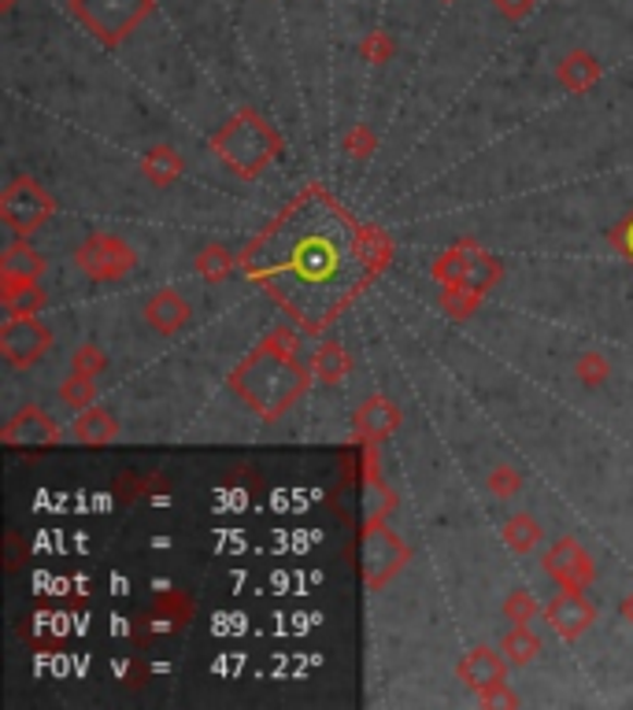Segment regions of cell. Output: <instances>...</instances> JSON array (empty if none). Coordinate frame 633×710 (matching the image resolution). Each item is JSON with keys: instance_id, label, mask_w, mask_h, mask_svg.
Wrapping results in <instances>:
<instances>
[{"instance_id": "obj_1", "label": "cell", "mask_w": 633, "mask_h": 710, "mask_svg": "<svg viewBox=\"0 0 633 710\" xmlns=\"http://www.w3.org/2000/svg\"><path fill=\"white\" fill-rule=\"evenodd\" d=\"M360 227L326 185L308 182L241 248V274L304 333H322L375 282Z\"/></svg>"}, {"instance_id": "obj_2", "label": "cell", "mask_w": 633, "mask_h": 710, "mask_svg": "<svg viewBox=\"0 0 633 710\" xmlns=\"http://www.w3.org/2000/svg\"><path fill=\"white\" fill-rule=\"evenodd\" d=\"M315 374L301 363V338L293 326H275L245 359L230 370V392L264 423H278L282 415L301 404L312 389Z\"/></svg>"}, {"instance_id": "obj_3", "label": "cell", "mask_w": 633, "mask_h": 710, "mask_svg": "<svg viewBox=\"0 0 633 710\" xmlns=\"http://www.w3.org/2000/svg\"><path fill=\"white\" fill-rule=\"evenodd\" d=\"M208 148L230 174H238L241 182H256V178L267 174V167L282 160L285 142L256 108H238L208 137Z\"/></svg>"}, {"instance_id": "obj_4", "label": "cell", "mask_w": 633, "mask_h": 710, "mask_svg": "<svg viewBox=\"0 0 633 710\" xmlns=\"http://www.w3.org/2000/svg\"><path fill=\"white\" fill-rule=\"evenodd\" d=\"M68 12L105 49H119L156 12V0H68Z\"/></svg>"}, {"instance_id": "obj_5", "label": "cell", "mask_w": 633, "mask_h": 710, "mask_svg": "<svg viewBox=\"0 0 633 710\" xmlns=\"http://www.w3.org/2000/svg\"><path fill=\"white\" fill-rule=\"evenodd\" d=\"M407 563H412V548L386 522L360 529V577L367 592H381L389 582H397Z\"/></svg>"}, {"instance_id": "obj_6", "label": "cell", "mask_w": 633, "mask_h": 710, "mask_svg": "<svg viewBox=\"0 0 633 710\" xmlns=\"http://www.w3.org/2000/svg\"><path fill=\"white\" fill-rule=\"evenodd\" d=\"M56 211V196L45 189L34 178H15L4 185L0 193V222L15 233V237H31L52 219Z\"/></svg>"}, {"instance_id": "obj_7", "label": "cell", "mask_w": 633, "mask_h": 710, "mask_svg": "<svg viewBox=\"0 0 633 710\" xmlns=\"http://www.w3.org/2000/svg\"><path fill=\"white\" fill-rule=\"evenodd\" d=\"M74 267L89 278V282H119V278L137 270V252L130 241L115 233H89L78 248H74Z\"/></svg>"}, {"instance_id": "obj_8", "label": "cell", "mask_w": 633, "mask_h": 710, "mask_svg": "<svg viewBox=\"0 0 633 710\" xmlns=\"http://www.w3.org/2000/svg\"><path fill=\"white\" fill-rule=\"evenodd\" d=\"M193 614H197V603H193V596L185 592V588H163L160 596H156L153 603H148V611L142 619L134 622V644L137 648H145V644H153L160 633H182L185 625L193 622Z\"/></svg>"}, {"instance_id": "obj_9", "label": "cell", "mask_w": 633, "mask_h": 710, "mask_svg": "<svg viewBox=\"0 0 633 710\" xmlns=\"http://www.w3.org/2000/svg\"><path fill=\"white\" fill-rule=\"evenodd\" d=\"M52 348V330L37 315L31 319H8L0 326V359L15 370H26L41 363Z\"/></svg>"}, {"instance_id": "obj_10", "label": "cell", "mask_w": 633, "mask_h": 710, "mask_svg": "<svg viewBox=\"0 0 633 710\" xmlns=\"http://www.w3.org/2000/svg\"><path fill=\"white\" fill-rule=\"evenodd\" d=\"M541 566H545V574L556 582V588H571V592H585V588L597 582V563H593V555L574 537L552 540V548L545 551Z\"/></svg>"}, {"instance_id": "obj_11", "label": "cell", "mask_w": 633, "mask_h": 710, "mask_svg": "<svg viewBox=\"0 0 633 710\" xmlns=\"http://www.w3.org/2000/svg\"><path fill=\"white\" fill-rule=\"evenodd\" d=\"M0 441H4V448H15V452H31V448L34 452H49V448H60L63 429L56 426L49 411L31 404L8 418L4 429H0Z\"/></svg>"}, {"instance_id": "obj_12", "label": "cell", "mask_w": 633, "mask_h": 710, "mask_svg": "<svg viewBox=\"0 0 633 710\" xmlns=\"http://www.w3.org/2000/svg\"><path fill=\"white\" fill-rule=\"evenodd\" d=\"M363 448V463L356 470L360 478V529L363 526H375V522H386L389 515L397 511V492L389 489L386 478H381V466H378V444H360Z\"/></svg>"}, {"instance_id": "obj_13", "label": "cell", "mask_w": 633, "mask_h": 710, "mask_svg": "<svg viewBox=\"0 0 633 710\" xmlns=\"http://www.w3.org/2000/svg\"><path fill=\"white\" fill-rule=\"evenodd\" d=\"M545 622L552 625V633L560 640H579L582 633L593 629V622H597V607L585 600V592H571V588H560V592L552 596V600L545 603Z\"/></svg>"}, {"instance_id": "obj_14", "label": "cell", "mask_w": 633, "mask_h": 710, "mask_svg": "<svg viewBox=\"0 0 633 710\" xmlns=\"http://www.w3.org/2000/svg\"><path fill=\"white\" fill-rule=\"evenodd\" d=\"M404 426V411L397 407V400H389L386 392L363 400V407L352 415V433L360 444H386L397 429Z\"/></svg>"}, {"instance_id": "obj_15", "label": "cell", "mask_w": 633, "mask_h": 710, "mask_svg": "<svg viewBox=\"0 0 633 710\" xmlns=\"http://www.w3.org/2000/svg\"><path fill=\"white\" fill-rule=\"evenodd\" d=\"M508 666L511 662L504 659V651H492V648H486V644H478V648H471L467 656L460 659L455 677H460L463 688H471L474 696H482V693H489V688L504 685Z\"/></svg>"}, {"instance_id": "obj_16", "label": "cell", "mask_w": 633, "mask_h": 710, "mask_svg": "<svg viewBox=\"0 0 633 710\" xmlns=\"http://www.w3.org/2000/svg\"><path fill=\"white\" fill-rule=\"evenodd\" d=\"M49 270L41 252L31 248V241L19 237L4 248L0 256V293H15V289H31L41 282V274Z\"/></svg>"}, {"instance_id": "obj_17", "label": "cell", "mask_w": 633, "mask_h": 710, "mask_svg": "<svg viewBox=\"0 0 633 710\" xmlns=\"http://www.w3.org/2000/svg\"><path fill=\"white\" fill-rule=\"evenodd\" d=\"M145 322H148V330H156V333H163V338H174L179 330H185L193 319V307L190 301L179 293V289H156L153 296L145 301Z\"/></svg>"}, {"instance_id": "obj_18", "label": "cell", "mask_w": 633, "mask_h": 710, "mask_svg": "<svg viewBox=\"0 0 633 710\" xmlns=\"http://www.w3.org/2000/svg\"><path fill=\"white\" fill-rule=\"evenodd\" d=\"M600 60L589 49H571L556 63V78L567 93H589L600 82Z\"/></svg>"}, {"instance_id": "obj_19", "label": "cell", "mask_w": 633, "mask_h": 710, "mask_svg": "<svg viewBox=\"0 0 633 710\" xmlns=\"http://www.w3.org/2000/svg\"><path fill=\"white\" fill-rule=\"evenodd\" d=\"M63 619L52 611V607H37L31 619H23L19 625V640L31 644L34 651H56L63 648Z\"/></svg>"}, {"instance_id": "obj_20", "label": "cell", "mask_w": 633, "mask_h": 710, "mask_svg": "<svg viewBox=\"0 0 633 710\" xmlns=\"http://www.w3.org/2000/svg\"><path fill=\"white\" fill-rule=\"evenodd\" d=\"M119 437V423L111 418L108 407L93 404L86 411H78V418H74V441L82 448H105Z\"/></svg>"}, {"instance_id": "obj_21", "label": "cell", "mask_w": 633, "mask_h": 710, "mask_svg": "<svg viewBox=\"0 0 633 710\" xmlns=\"http://www.w3.org/2000/svg\"><path fill=\"white\" fill-rule=\"evenodd\" d=\"M182 171H185V160L179 148H171V145H153L142 156V174L156 185V189H171L182 178Z\"/></svg>"}, {"instance_id": "obj_22", "label": "cell", "mask_w": 633, "mask_h": 710, "mask_svg": "<svg viewBox=\"0 0 633 710\" xmlns=\"http://www.w3.org/2000/svg\"><path fill=\"white\" fill-rule=\"evenodd\" d=\"M308 367L315 374V381H322V385H341L352 370V355L344 352L338 341H319L312 352V359H308Z\"/></svg>"}, {"instance_id": "obj_23", "label": "cell", "mask_w": 633, "mask_h": 710, "mask_svg": "<svg viewBox=\"0 0 633 710\" xmlns=\"http://www.w3.org/2000/svg\"><path fill=\"white\" fill-rule=\"evenodd\" d=\"M474 248H478V241H471V237H460L452 248H445L441 256L434 259V282L437 285H460L463 278H467Z\"/></svg>"}, {"instance_id": "obj_24", "label": "cell", "mask_w": 633, "mask_h": 710, "mask_svg": "<svg viewBox=\"0 0 633 710\" xmlns=\"http://www.w3.org/2000/svg\"><path fill=\"white\" fill-rule=\"evenodd\" d=\"M193 270L200 274V282L222 285L230 274H234V270H241V264H238V256L227 245H216V241H211V245H204L197 252V259H193Z\"/></svg>"}, {"instance_id": "obj_25", "label": "cell", "mask_w": 633, "mask_h": 710, "mask_svg": "<svg viewBox=\"0 0 633 710\" xmlns=\"http://www.w3.org/2000/svg\"><path fill=\"white\" fill-rule=\"evenodd\" d=\"M541 637H537L529 625H511V629L504 633V640H500V651H504V659L511 662V666H529L537 656H541Z\"/></svg>"}, {"instance_id": "obj_26", "label": "cell", "mask_w": 633, "mask_h": 710, "mask_svg": "<svg viewBox=\"0 0 633 710\" xmlns=\"http://www.w3.org/2000/svg\"><path fill=\"white\" fill-rule=\"evenodd\" d=\"M500 537H504V544L515 551V555H526V551H534L537 544H541V537H545V529H541V522H537L534 515H526V511H519V515H511L504 522V529H500Z\"/></svg>"}, {"instance_id": "obj_27", "label": "cell", "mask_w": 633, "mask_h": 710, "mask_svg": "<svg viewBox=\"0 0 633 710\" xmlns=\"http://www.w3.org/2000/svg\"><path fill=\"white\" fill-rule=\"evenodd\" d=\"M360 245H363V259H367V267L375 270V278L393 264V252H397L393 237H389L381 227H375V222H363L360 227Z\"/></svg>"}, {"instance_id": "obj_28", "label": "cell", "mask_w": 633, "mask_h": 710, "mask_svg": "<svg viewBox=\"0 0 633 710\" xmlns=\"http://www.w3.org/2000/svg\"><path fill=\"white\" fill-rule=\"evenodd\" d=\"M500 274H504V267H500V259L497 256H489L486 248H474V256H471V267H467V278H463V289H471V293H478V296H486L492 285L500 282Z\"/></svg>"}, {"instance_id": "obj_29", "label": "cell", "mask_w": 633, "mask_h": 710, "mask_svg": "<svg viewBox=\"0 0 633 710\" xmlns=\"http://www.w3.org/2000/svg\"><path fill=\"white\" fill-rule=\"evenodd\" d=\"M486 296H478V293H471V289H463V285H441V296H437V307H441L449 319L455 322H467L478 315V307Z\"/></svg>"}, {"instance_id": "obj_30", "label": "cell", "mask_w": 633, "mask_h": 710, "mask_svg": "<svg viewBox=\"0 0 633 710\" xmlns=\"http://www.w3.org/2000/svg\"><path fill=\"white\" fill-rule=\"evenodd\" d=\"M0 304H4L8 319H31V315H37L49 304V296L41 293V285H31V289H15V293H0Z\"/></svg>"}, {"instance_id": "obj_31", "label": "cell", "mask_w": 633, "mask_h": 710, "mask_svg": "<svg viewBox=\"0 0 633 710\" xmlns=\"http://www.w3.org/2000/svg\"><path fill=\"white\" fill-rule=\"evenodd\" d=\"M60 400L68 407H74V411L93 407V404H97V378L71 370V378H63V385H60Z\"/></svg>"}, {"instance_id": "obj_32", "label": "cell", "mask_w": 633, "mask_h": 710, "mask_svg": "<svg viewBox=\"0 0 633 710\" xmlns=\"http://www.w3.org/2000/svg\"><path fill=\"white\" fill-rule=\"evenodd\" d=\"M574 378H579L585 389L608 385V378H611V359H608V355H600V352H585L582 359L574 363Z\"/></svg>"}, {"instance_id": "obj_33", "label": "cell", "mask_w": 633, "mask_h": 710, "mask_svg": "<svg viewBox=\"0 0 633 710\" xmlns=\"http://www.w3.org/2000/svg\"><path fill=\"white\" fill-rule=\"evenodd\" d=\"M344 156L349 160H370V156L378 152V134H375V126L370 123H356L344 134Z\"/></svg>"}, {"instance_id": "obj_34", "label": "cell", "mask_w": 633, "mask_h": 710, "mask_svg": "<svg viewBox=\"0 0 633 710\" xmlns=\"http://www.w3.org/2000/svg\"><path fill=\"white\" fill-rule=\"evenodd\" d=\"M360 56L370 63V68H381V63H389L397 56V41L386 30H370V34L360 37Z\"/></svg>"}, {"instance_id": "obj_35", "label": "cell", "mask_w": 633, "mask_h": 710, "mask_svg": "<svg viewBox=\"0 0 633 710\" xmlns=\"http://www.w3.org/2000/svg\"><path fill=\"white\" fill-rule=\"evenodd\" d=\"M486 485H489V492L497 500H511V497H519V492H523V474H519L515 466L500 463V466H492V470H489Z\"/></svg>"}, {"instance_id": "obj_36", "label": "cell", "mask_w": 633, "mask_h": 710, "mask_svg": "<svg viewBox=\"0 0 633 710\" xmlns=\"http://www.w3.org/2000/svg\"><path fill=\"white\" fill-rule=\"evenodd\" d=\"M541 614V607H537V600L534 596L526 592V588H515V592L508 596L504 600V619L511 622V625H529Z\"/></svg>"}, {"instance_id": "obj_37", "label": "cell", "mask_w": 633, "mask_h": 710, "mask_svg": "<svg viewBox=\"0 0 633 710\" xmlns=\"http://www.w3.org/2000/svg\"><path fill=\"white\" fill-rule=\"evenodd\" d=\"M119 500H137V497H153V492H163L167 485H163V478L160 474H148V478H137V474H123V478H119Z\"/></svg>"}, {"instance_id": "obj_38", "label": "cell", "mask_w": 633, "mask_h": 710, "mask_svg": "<svg viewBox=\"0 0 633 710\" xmlns=\"http://www.w3.org/2000/svg\"><path fill=\"white\" fill-rule=\"evenodd\" d=\"M71 367L78 374H89V378H100V374L108 370V355L105 348H97V344H78L71 355Z\"/></svg>"}, {"instance_id": "obj_39", "label": "cell", "mask_w": 633, "mask_h": 710, "mask_svg": "<svg viewBox=\"0 0 633 710\" xmlns=\"http://www.w3.org/2000/svg\"><path fill=\"white\" fill-rule=\"evenodd\" d=\"M478 703L486 707V710H500V707L515 710L519 703H523V699H519L515 693H511L508 681H504V685H497V688H489V693H482V696H478Z\"/></svg>"}, {"instance_id": "obj_40", "label": "cell", "mask_w": 633, "mask_h": 710, "mask_svg": "<svg viewBox=\"0 0 633 710\" xmlns=\"http://www.w3.org/2000/svg\"><path fill=\"white\" fill-rule=\"evenodd\" d=\"M26 555H31V548L23 544V537H19V532H8L4 537V570L8 574H15V570L26 563Z\"/></svg>"}, {"instance_id": "obj_41", "label": "cell", "mask_w": 633, "mask_h": 710, "mask_svg": "<svg viewBox=\"0 0 633 710\" xmlns=\"http://www.w3.org/2000/svg\"><path fill=\"white\" fill-rule=\"evenodd\" d=\"M492 8H497V15L508 19V23H523V19L534 12V0H492Z\"/></svg>"}, {"instance_id": "obj_42", "label": "cell", "mask_w": 633, "mask_h": 710, "mask_svg": "<svg viewBox=\"0 0 633 710\" xmlns=\"http://www.w3.org/2000/svg\"><path fill=\"white\" fill-rule=\"evenodd\" d=\"M611 245H616L622 256H626L630 264H633V211L619 222L616 230H611Z\"/></svg>"}, {"instance_id": "obj_43", "label": "cell", "mask_w": 633, "mask_h": 710, "mask_svg": "<svg viewBox=\"0 0 633 710\" xmlns=\"http://www.w3.org/2000/svg\"><path fill=\"white\" fill-rule=\"evenodd\" d=\"M123 685L130 688V693H137L142 685H148V662L145 659H130L126 666H123Z\"/></svg>"}, {"instance_id": "obj_44", "label": "cell", "mask_w": 633, "mask_h": 710, "mask_svg": "<svg viewBox=\"0 0 633 710\" xmlns=\"http://www.w3.org/2000/svg\"><path fill=\"white\" fill-rule=\"evenodd\" d=\"M619 619L626 622V625H633V592H630V596H622V603H619Z\"/></svg>"}, {"instance_id": "obj_45", "label": "cell", "mask_w": 633, "mask_h": 710, "mask_svg": "<svg viewBox=\"0 0 633 710\" xmlns=\"http://www.w3.org/2000/svg\"><path fill=\"white\" fill-rule=\"evenodd\" d=\"M19 0H0V12H15Z\"/></svg>"}, {"instance_id": "obj_46", "label": "cell", "mask_w": 633, "mask_h": 710, "mask_svg": "<svg viewBox=\"0 0 633 710\" xmlns=\"http://www.w3.org/2000/svg\"><path fill=\"white\" fill-rule=\"evenodd\" d=\"M445 4H449V0H445Z\"/></svg>"}]
</instances>
